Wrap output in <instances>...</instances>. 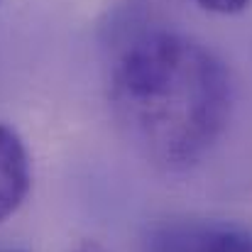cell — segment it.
I'll return each mask as SVG.
<instances>
[{"label":"cell","instance_id":"6da1fadb","mask_svg":"<svg viewBox=\"0 0 252 252\" xmlns=\"http://www.w3.org/2000/svg\"><path fill=\"white\" fill-rule=\"evenodd\" d=\"M110 100L130 140L157 164L189 167L223 135L233 84L201 42L150 30L135 34L110 69Z\"/></svg>","mask_w":252,"mask_h":252},{"label":"cell","instance_id":"7a4b0ae2","mask_svg":"<svg viewBox=\"0 0 252 252\" xmlns=\"http://www.w3.org/2000/svg\"><path fill=\"white\" fill-rule=\"evenodd\" d=\"M142 252H252V235L220 220H167L145 230Z\"/></svg>","mask_w":252,"mask_h":252},{"label":"cell","instance_id":"3957f363","mask_svg":"<svg viewBox=\"0 0 252 252\" xmlns=\"http://www.w3.org/2000/svg\"><path fill=\"white\" fill-rule=\"evenodd\" d=\"M32 186L30 152L10 125L0 123V223L7 220L27 198Z\"/></svg>","mask_w":252,"mask_h":252},{"label":"cell","instance_id":"277c9868","mask_svg":"<svg viewBox=\"0 0 252 252\" xmlns=\"http://www.w3.org/2000/svg\"><path fill=\"white\" fill-rule=\"evenodd\" d=\"M203 10L208 12H220V15H233L240 12L250 5V0H196Z\"/></svg>","mask_w":252,"mask_h":252},{"label":"cell","instance_id":"5b68a950","mask_svg":"<svg viewBox=\"0 0 252 252\" xmlns=\"http://www.w3.org/2000/svg\"><path fill=\"white\" fill-rule=\"evenodd\" d=\"M66 252H108L105 248H100L98 243H81V245H76V248H71V250Z\"/></svg>","mask_w":252,"mask_h":252},{"label":"cell","instance_id":"8992f818","mask_svg":"<svg viewBox=\"0 0 252 252\" xmlns=\"http://www.w3.org/2000/svg\"><path fill=\"white\" fill-rule=\"evenodd\" d=\"M0 252H25V250H20V248H0Z\"/></svg>","mask_w":252,"mask_h":252}]
</instances>
